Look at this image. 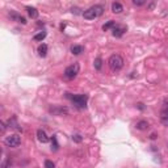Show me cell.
Returning a JSON list of instances; mask_svg holds the SVG:
<instances>
[{"label": "cell", "instance_id": "obj_1", "mask_svg": "<svg viewBox=\"0 0 168 168\" xmlns=\"http://www.w3.org/2000/svg\"><path fill=\"white\" fill-rule=\"evenodd\" d=\"M104 5L101 4H96V5H92V7H89L87 11L83 12V17L87 18V20H95V18L100 17L101 14L104 13Z\"/></svg>", "mask_w": 168, "mask_h": 168}, {"label": "cell", "instance_id": "obj_2", "mask_svg": "<svg viewBox=\"0 0 168 168\" xmlns=\"http://www.w3.org/2000/svg\"><path fill=\"white\" fill-rule=\"evenodd\" d=\"M108 65H109V67L113 71H118V70H121L124 67V58L118 54L110 55L109 61H108Z\"/></svg>", "mask_w": 168, "mask_h": 168}, {"label": "cell", "instance_id": "obj_3", "mask_svg": "<svg viewBox=\"0 0 168 168\" xmlns=\"http://www.w3.org/2000/svg\"><path fill=\"white\" fill-rule=\"evenodd\" d=\"M71 101L74 103V105L79 109H83L87 106V101H88V96L87 95H75L71 97Z\"/></svg>", "mask_w": 168, "mask_h": 168}, {"label": "cell", "instance_id": "obj_4", "mask_svg": "<svg viewBox=\"0 0 168 168\" xmlns=\"http://www.w3.org/2000/svg\"><path fill=\"white\" fill-rule=\"evenodd\" d=\"M79 70H80V66L78 65V63H74V65L69 66V67L65 70V76L67 79H74V78L78 76Z\"/></svg>", "mask_w": 168, "mask_h": 168}, {"label": "cell", "instance_id": "obj_5", "mask_svg": "<svg viewBox=\"0 0 168 168\" xmlns=\"http://www.w3.org/2000/svg\"><path fill=\"white\" fill-rule=\"evenodd\" d=\"M20 143H21V138L17 134H12L9 137H5V139H4V144L7 147H17V146H20Z\"/></svg>", "mask_w": 168, "mask_h": 168}, {"label": "cell", "instance_id": "obj_6", "mask_svg": "<svg viewBox=\"0 0 168 168\" xmlns=\"http://www.w3.org/2000/svg\"><path fill=\"white\" fill-rule=\"evenodd\" d=\"M37 139L41 142V143H47V142H49L47 134L45 133V130H42V129L37 130Z\"/></svg>", "mask_w": 168, "mask_h": 168}, {"label": "cell", "instance_id": "obj_7", "mask_svg": "<svg viewBox=\"0 0 168 168\" xmlns=\"http://www.w3.org/2000/svg\"><path fill=\"white\" fill-rule=\"evenodd\" d=\"M126 32V26H116L113 29V36L114 37H121Z\"/></svg>", "mask_w": 168, "mask_h": 168}, {"label": "cell", "instance_id": "obj_8", "mask_svg": "<svg viewBox=\"0 0 168 168\" xmlns=\"http://www.w3.org/2000/svg\"><path fill=\"white\" fill-rule=\"evenodd\" d=\"M135 126H137L138 130H147L148 127H150V125H148L147 121H138Z\"/></svg>", "mask_w": 168, "mask_h": 168}, {"label": "cell", "instance_id": "obj_9", "mask_svg": "<svg viewBox=\"0 0 168 168\" xmlns=\"http://www.w3.org/2000/svg\"><path fill=\"white\" fill-rule=\"evenodd\" d=\"M122 11H124L122 4H120V3H113L112 4V12H113V13H121Z\"/></svg>", "mask_w": 168, "mask_h": 168}, {"label": "cell", "instance_id": "obj_10", "mask_svg": "<svg viewBox=\"0 0 168 168\" xmlns=\"http://www.w3.org/2000/svg\"><path fill=\"white\" fill-rule=\"evenodd\" d=\"M37 51L40 54V57H46V54H47V45H45V43L40 45Z\"/></svg>", "mask_w": 168, "mask_h": 168}, {"label": "cell", "instance_id": "obj_11", "mask_svg": "<svg viewBox=\"0 0 168 168\" xmlns=\"http://www.w3.org/2000/svg\"><path fill=\"white\" fill-rule=\"evenodd\" d=\"M83 50H84V49H83V46H80V45H74L71 47V53L74 55H80L83 53Z\"/></svg>", "mask_w": 168, "mask_h": 168}, {"label": "cell", "instance_id": "obj_12", "mask_svg": "<svg viewBox=\"0 0 168 168\" xmlns=\"http://www.w3.org/2000/svg\"><path fill=\"white\" fill-rule=\"evenodd\" d=\"M26 11H28V14H29L32 18H37L38 17V11L34 7H26Z\"/></svg>", "mask_w": 168, "mask_h": 168}, {"label": "cell", "instance_id": "obj_13", "mask_svg": "<svg viewBox=\"0 0 168 168\" xmlns=\"http://www.w3.org/2000/svg\"><path fill=\"white\" fill-rule=\"evenodd\" d=\"M112 28H116V21H113V20H110V21H108L106 24H104L103 25V30L104 32H106V30H109V29H112Z\"/></svg>", "mask_w": 168, "mask_h": 168}, {"label": "cell", "instance_id": "obj_14", "mask_svg": "<svg viewBox=\"0 0 168 168\" xmlns=\"http://www.w3.org/2000/svg\"><path fill=\"white\" fill-rule=\"evenodd\" d=\"M11 17L12 18H14V20H17L18 22H21V24H26V20H25V17H22V16H20V14H17V13H11Z\"/></svg>", "mask_w": 168, "mask_h": 168}, {"label": "cell", "instance_id": "obj_15", "mask_svg": "<svg viewBox=\"0 0 168 168\" xmlns=\"http://www.w3.org/2000/svg\"><path fill=\"white\" fill-rule=\"evenodd\" d=\"M18 125H17V122H16V118H12V120H9L8 121V127H12V129H17V130H21L20 127H17Z\"/></svg>", "mask_w": 168, "mask_h": 168}, {"label": "cell", "instance_id": "obj_16", "mask_svg": "<svg viewBox=\"0 0 168 168\" xmlns=\"http://www.w3.org/2000/svg\"><path fill=\"white\" fill-rule=\"evenodd\" d=\"M45 37H46V32H40L34 36V41H42Z\"/></svg>", "mask_w": 168, "mask_h": 168}, {"label": "cell", "instance_id": "obj_17", "mask_svg": "<svg viewBox=\"0 0 168 168\" xmlns=\"http://www.w3.org/2000/svg\"><path fill=\"white\" fill-rule=\"evenodd\" d=\"M58 147H59V144H58V142H57V137L53 135V138H51V148L54 151H57L58 150Z\"/></svg>", "mask_w": 168, "mask_h": 168}, {"label": "cell", "instance_id": "obj_18", "mask_svg": "<svg viewBox=\"0 0 168 168\" xmlns=\"http://www.w3.org/2000/svg\"><path fill=\"white\" fill-rule=\"evenodd\" d=\"M161 122L164 125H168V112H163L161 110Z\"/></svg>", "mask_w": 168, "mask_h": 168}, {"label": "cell", "instance_id": "obj_19", "mask_svg": "<svg viewBox=\"0 0 168 168\" xmlns=\"http://www.w3.org/2000/svg\"><path fill=\"white\" fill-rule=\"evenodd\" d=\"M101 65H103V59L100 58V57L95 59V69H96V70H100V69H101Z\"/></svg>", "mask_w": 168, "mask_h": 168}, {"label": "cell", "instance_id": "obj_20", "mask_svg": "<svg viewBox=\"0 0 168 168\" xmlns=\"http://www.w3.org/2000/svg\"><path fill=\"white\" fill-rule=\"evenodd\" d=\"M45 168H55V164L51 160H46L45 161Z\"/></svg>", "mask_w": 168, "mask_h": 168}, {"label": "cell", "instance_id": "obj_21", "mask_svg": "<svg viewBox=\"0 0 168 168\" xmlns=\"http://www.w3.org/2000/svg\"><path fill=\"white\" fill-rule=\"evenodd\" d=\"M72 141H75V142H78V143H79V142L83 141V138L80 137L79 134H76V135H74V137H72Z\"/></svg>", "mask_w": 168, "mask_h": 168}, {"label": "cell", "instance_id": "obj_22", "mask_svg": "<svg viewBox=\"0 0 168 168\" xmlns=\"http://www.w3.org/2000/svg\"><path fill=\"white\" fill-rule=\"evenodd\" d=\"M163 112H168V99L163 101Z\"/></svg>", "mask_w": 168, "mask_h": 168}, {"label": "cell", "instance_id": "obj_23", "mask_svg": "<svg viewBox=\"0 0 168 168\" xmlns=\"http://www.w3.org/2000/svg\"><path fill=\"white\" fill-rule=\"evenodd\" d=\"M144 3H146L144 0H133V4H134V5H143Z\"/></svg>", "mask_w": 168, "mask_h": 168}, {"label": "cell", "instance_id": "obj_24", "mask_svg": "<svg viewBox=\"0 0 168 168\" xmlns=\"http://www.w3.org/2000/svg\"><path fill=\"white\" fill-rule=\"evenodd\" d=\"M0 126H1V133H4V131H5V124H4V122H1V124H0Z\"/></svg>", "mask_w": 168, "mask_h": 168}, {"label": "cell", "instance_id": "obj_25", "mask_svg": "<svg viewBox=\"0 0 168 168\" xmlns=\"http://www.w3.org/2000/svg\"><path fill=\"white\" fill-rule=\"evenodd\" d=\"M137 106H138V108H139V109H141V110H143V109H144V106H143V104H142V103H139Z\"/></svg>", "mask_w": 168, "mask_h": 168}, {"label": "cell", "instance_id": "obj_26", "mask_svg": "<svg viewBox=\"0 0 168 168\" xmlns=\"http://www.w3.org/2000/svg\"><path fill=\"white\" fill-rule=\"evenodd\" d=\"M151 139H156V134H151Z\"/></svg>", "mask_w": 168, "mask_h": 168}]
</instances>
